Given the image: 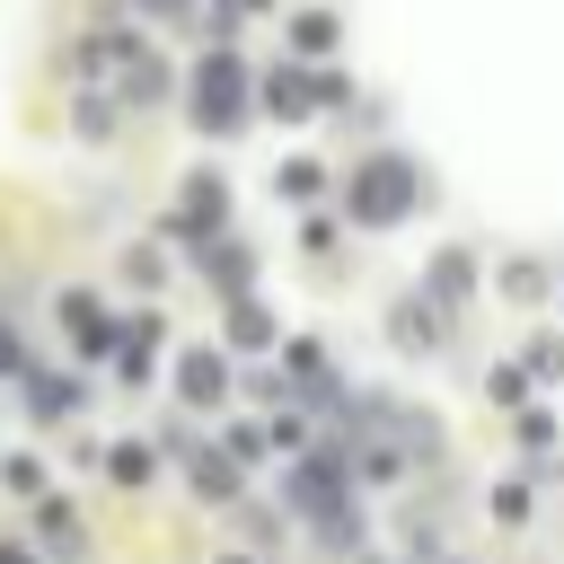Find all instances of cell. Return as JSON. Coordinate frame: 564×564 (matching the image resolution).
Segmentation results:
<instances>
[{
    "label": "cell",
    "mask_w": 564,
    "mask_h": 564,
    "mask_svg": "<svg viewBox=\"0 0 564 564\" xmlns=\"http://www.w3.org/2000/svg\"><path fill=\"white\" fill-rule=\"evenodd\" d=\"M62 405H79V388L70 379H35V414H62Z\"/></svg>",
    "instance_id": "cell-8"
},
{
    "label": "cell",
    "mask_w": 564,
    "mask_h": 564,
    "mask_svg": "<svg viewBox=\"0 0 564 564\" xmlns=\"http://www.w3.org/2000/svg\"><path fill=\"white\" fill-rule=\"evenodd\" d=\"M264 106H273V115H317V106H308V79H300V70H273V79H264Z\"/></svg>",
    "instance_id": "cell-6"
},
{
    "label": "cell",
    "mask_w": 564,
    "mask_h": 564,
    "mask_svg": "<svg viewBox=\"0 0 564 564\" xmlns=\"http://www.w3.org/2000/svg\"><path fill=\"white\" fill-rule=\"evenodd\" d=\"M176 388H185L194 405H220V388H229V361H220V352H185V361H176Z\"/></svg>",
    "instance_id": "cell-4"
},
{
    "label": "cell",
    "mask_w": 564,
    "mask_h": 564,
    "mask_svg": "<svg viewBox=\"0 0 564 564\" xmlns=\"http://www.w3.org/2000/svg\"><path fill=\"white\" fill-rule=\"evenodd\" d=\"M291 502H300V511H326V520H344V467H335V458H308V467H291Z\"/></svg>",
    "instance_id": "cell-3"
},
{
    "label": "cell",
    "mask_w": 564,
    "mask_h": 564,
    "mask_svg": "<svg viewBox=\"0 0 564 564\" xmlns=\"http://www.w3.org/2000/svg\"><path fill=\"white\" fill-rule=\"evenodd\" d=\"M9 361H18V344H9V326H0V370H9Z\"/></svg>",
    "instance_id": "cell-12"
},
{
    "label": "cell",
    "mask_w": 564,
    "mask_h": 564,
    "mask_svg": "<svg viewBox=\"0 0 564 564\" xmlns=\"http://www.w3.org/2000/svg\"><path fill=\"white\" fill-rule=\"evenodd\" d=\"M115 476H123V485H141V476H150V449H141V441H123V449H115Z\"/></svg>",
    "instance_id": "cell-9"
},
{
    "label": "cell",
    "mask_w": 564,
    "mask_h": 564,
    "mask_svg": "<svg viewBox=\"0 0 564 564\" xmlns=\"http://www.w3.org/2000/svg\"><path fill=\"white\" fill-rule=\"evenodd\" d=\"M194 123H212V132H238V123H247V70H238L229 53H212V62L194 70Z\"/></svg>",
    "instance_id": "cell-2"
},
{
    "label": "cell",
    "mask_w": 564,
    "mask_h": 564,
    "mask_svg": "<svg viewBox=\"0 0 564 564\" xmlns=\"http://www.w3.org/2000/svg\"><path fill=\"white\" fill-rule=\"evenodd\" d=\"M432 282H441V291L458 300V291H467V256H441V264H432Z\"/></svg>",
    "instance_id": "cell-11"
},
{
    "label": "cell",
    "mask_w": 564,
    "mask_h": 564,
    "mask_svg": "<svg viewBox=\"0 0 564 564\" xmlns=\"http://www.w3.org/2000/svg\"><path fill=\"white\" fill-rule=\"evenodd\" d=\"M229 335H238V344H264L273 326H264V308H247V300H238V308H229Z\"/></svg>",
    "instance_id": "cell-7"
},
{
    "label": "cell",
    "mask_w": 564,
    "mask_h": 564,
    "mask_svg": "<svg viewBox=\"0 0 564 564\" xmlns=\"http://www.w3.org/2000/svg\"><path fill=\"white\" fill-rule=\"evenodd\" d=\"M335 44V18H300V53H326Z\"/></svg>",
    "instance_id": "cell-10"
},
{
    "label": "cell",
    "mask_w": 564,
    "mask_h": 564,
    "mask_svg": "<svg viewBox=\"0 0 564 564\" xmlns=\"http://www.w3.org/2000/svg\"><path fill=\"white\" fill-rule=\"evenodd\" d=\"M397 344H441V308L432 300H397Z\"/></svg>",
    "instance_id": "cell-5"
},
{
    "label": "cell",
    "mask_w": 564,
    "mask_h": 564,
    "mask_svg": "<svg viewBox=\"0 0 564 564\" xmlns=\"http://www.w3.org/2000/svg\"><path fill=\"white\" fill-rule=\"evenodd\" d=\"M344 203H352V220H370V229H388V220H405V212L423 203V176H414L405 159H370V167H352V185H344Z\"/></svg>",
    "instance_id": "cell-1"
}]
</instances>
